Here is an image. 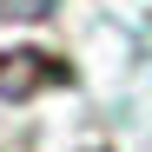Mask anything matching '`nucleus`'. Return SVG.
Listing matches in <instances>:
<instances>
[{
    "label": "nucleus",
    "mask_w": 152,
    "mask_h": 152,
    "mask_svg": "<svg viewBox=\"0 0 152 152\" xmlns=\"http://www.w3.org/2000/svg\"><path fill=\"white\" fill-rule=\"evenodd\" d=\"M66 66L53 53H33V46H20V53H0V99H33L40 86H60Z\"/></svg>",
    "instance_id": "f257e3e1"
},
{
    "label": "nucleus",
    "mask_w": 152,
    "mask_h": 152,
    "mask_svg": "<svg viewBox=\"0 0 152 152\" xmlns=\"http://www.w3.org/2000/svg\"><path fill=\"white\" fill-rule=\"evenodd\" d=\"M53 0H0V20H40Z\"/></svg>",
    "instance_id": "f03ea898"
}]
</instances>
